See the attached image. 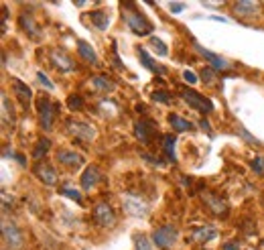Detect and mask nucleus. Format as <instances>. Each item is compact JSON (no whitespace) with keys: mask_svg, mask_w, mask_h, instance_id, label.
Wrapping results in <instances>:
<instances>
[{"mask_svg":"<svg viewBox=\"0 0 264 250\" xmlns=\"http://www.w3.org/2000/svg\"><path fill=\"white\" fill-rule=\"evenodd\" d=\"M122 18L126 20V24H128V29H130L134 35H140V37H146V35H150L152 33V22L142 14V12H138L136 10V4L134 2H124L122 4Z\"/></svg>","mask_w":264,"mask_h":250,"instance_id":"obj_1","label":"nucleus"},{"mask_svg":"<svg viewBox=\"0 0 264 250\" xmlns=\"http://www.w3.org/2000/svg\"><path fill=\"white\" fill-rule=\"evenodd\" d=\"M179 96H181V98H183L191 108L199 110L201 114H209V112H214V102H212L209 98H205V96H201V94H197V92L189 90V88H179Z\"/></svg>","mask_w":264,"mask_h":250,"instance_id":"obj_2","label":"nucleus"},{"mask_svg":"<svg viewBox=\"0 0 264 250\" xmlns=\"http://www.w3.org/2000/svg\"><path fill=\"white\" fill-rule=\"evenodd\" d=\"M177 238H179V232H177V228L171 226V224L161 226V228H156V230L152 232V242L163 250L171 248V246L177 242Z\"/></svg>","mask_w":264,"mask_h":250,"instance_id":"obj_3","label":"nucleus"},{"mask_svg":"<svg viewBox=\"0 0 264 250\" xmlns=\"http://www.w3.org/2000/svg\"><path fill=\"white\" fill-rule=\"evenodd\" d=\"M57 108H59V106L53 104L47 96H45V98H39L37 110H39V118H41L43 130H51V128H53V120H55V110H57Z\"/></svg>","mask_w":264,"mask_h":250,"instance_id":"obj_4","label":"nucleus"},{"mask_svg":"<svg viewBox=\"0 0 264 250\" xmlns=\"http://www.w3.org/2000/svg\"><path fill=\"white\" fill-rule=\"evenodd\" d=\"M92 218H94V222H96L98 226H102V228H112V226L116 224V214H114V210L110 208V204H106V202L96 204V208H94V212H92Z\"/></svg>","mask_w":264,"mask_h":250,"instance_id":"obj_5","label":"nucleus"},{"mask_svg":"<svg viewBox=\"0 0 264 250\" xmlns=\"http://www.w3.org/2000/svg\"><path fill=\"white\" fill-rule=\"evenodd\" d=\"M232 12L236 18H254L262 12V2H254V0H240L232 4Z\"/></svg>","mask_w":264,"mask_h":250,"instance_id":"obj_6","label":"nucleus"},{"mask_svg":"<svg viewBox=\"0 0 264 250\" xmlns=\"http://www.w3.org/2000/svg\"><path fill=\"white\" fill-rule=\"evenodd\" d=\"M67 132L69 134H73L77 141H84V143H90V141H94V136H96V130H94V126L92 124H88V122H82V120H67Z\"/></svg>","mask_w":264,"mask_h":250,"instance_id":"obj_7","label":"nucleus"},{"mask_svg":"<svg viewBox=\"0 0 264 250\" xmlns=\"http://www.w3.org/2000/svg\"><path fill=\"white\" fill-rule=\"evenodd\" d=\"M2 238H4V244L10 250H18L22 246V240H24L22 238V232L12 222H4L2 224Z\"/></svg>","mask_w":264,"mask_h":250,"instance_id":"obj_8","label":"nucleus"},{"mask_svg":"<svg viewBox=\"0 0 264 250\" xmlns=\"http://www.w3.org/2000/svg\"><path fill=\"white\" fill-rule=\"evenodd\" d=\"M134 132H136V138L142 143V145H150L152 143V136H154V132H156V124L152 122V120H148V118H144V120H140V122H136V126H134Z\"/></svg>","mask_w":264,"mask_h":250,"instance_id":"obj_9","label":"nucleus"},{"mask_svg":"<svg viewBox=\"0 0 264 250\" xmlns=\"http://www.w3.org/2000/svg\"><path fill=\"white\" fill-rule=\"evenodd\" d=\"M49 57H51L53 67H55V69H59V71H63V73L73 71V67H75V65H73V59H71L63 49H51Z\"/></svg>","mask_w":264,"mask_h":250,"instance_id":"obj_10","label":"nucleus"},{"mask_svg":"<svg viewBox=\"0 0 264 250\" xmlns=\"http://www.w3.org/2000/svg\"><path fill=\"white\" fill-rule=\"evenodd\" d=\"M57 161L67 167V169H80L84 165V157L75 151H69V149H59L57 151Z\"/></svg>","mask_w":264,"mask_h":250,"instance_id":"obj_11","label":"nucleus"},{"mask_svg":"<svg viewBox=\"0 0 264 250\" xmlns=\"http://www.w3.org/2000/svg\"><path fill=\"white\" fill-rule=\"evenodd\" d=\"M193 49H195L199 55H203V57L212 63V67H214L216 71H226V69H230V63H228L224 57H220V55H216V53L207 51V49H205V47H201L199 43H193Z\"/></svg>","mask_w":264,"mask_h":250,"instance_id":"obj_12","label":"nucleus"},{"mask_svg":"<svg viewBox=\"0 0 264 250\" xmlns=\"http://www.w3.org/2000/svg\"><path fill=\"white\" fill-rule=\"evenodd\" d=\"M18 24H20V29L31 37V39H35V41H41V37H43V33H41V29H39V24L35 22V18L29 14V12H22L20 16H18Z\"/></svg>","mask_w":264,"mask_h":250,"instance_id":"obj_13","label":"nucleus"},{"mask_svg":"<svg viewBox=\"0 0 264 250\" xmlns=\"http://www.w3.org/2000/svg\"><path fill=\"white\" fill-rule=\"evenodd\" d=\"M12 92L16 94L18 102L22 104V108H24V110H29L31 100H33V92H31V88H29L24 81H20L18 77H12Z\"/></svg>","mask_w":264,"mask_h":250,"instance_id":"obj_14","label":"nucleus"},{"mask_svg":"<svg viewBox=\"0 0 264 250\" xmlns=\"http://www.w3.org/2000/svg\"><path fill=\"white\" fill-rule=\"evenodd\" d=\"M189 238L193 242H197V244H205V242H212L214 238H218V230L214 226H209V224L197 226V228H193V232L189 234Z\"/></svg>","mask_w":264,"mask_h":250,"instance_id":"obj_15","label":"nucleus"},{"mask_svg":"<svg viewBox=\"0 0 264 250\" xmlns=\"http://www.w3.org/2000/svg\"><path fill=\"white\" fill-rule=\"evenodd\" d=\"M33 171H35V175L39 177V181H43L45 185H55V183H57V173H55V169H53L51 165L39 161Z\"/></svg>","mask_w":264,"mask_h":250,"instance_id":"obj_16","label":"nucleus"},{"mask_svg":"<svg viewBox=\"0 0 264 250\" xmlns=\"http://www.w3.org/2000/svg\"><path fill=\"white\" fill-rule=\"evenodd\" d=\"M203 202H205V206H207L216 216H228V204H226L222 198L214 196L212 191H203Z\"/></svg>","mask_w":264,"mask_h":250,"instance_id":"obj_17","label":"nucleus"},{"mask_svg":"<svg viewBox=\"0 0 264 250\" xmlns=\"http://www.w3.org/2000/svg\"><path fill=\"white\" fill-rule=\"evenodd\" d=\"M100 181H102V173H100V169H98L96 165H90V167L84 171V175H82V187H84V191L94 189Z\"/></svg>","mask_w":264,"mask_h":250,"instance_id":"obj_18","label":"nucleus"},{"mask_svg":"<svg viewBox=\"0 0 264 250\" xmlns=\"http://www.w3.org/2000/svg\"><path fill=\"white\" fill-rule=\"evenodd\" d=\"M92 86H94V90L100 92V94H110V92L116 90V84H114L108 75H94V77H92Z\"/></svg>","mask_w":264,"mask_h":250,"instance_id":"obj_19","label":"nucleus"},{"mask_svg":"<svg viewBox=\"0 0 264 250\" xmlns=\"http://www.w3.org/2000/svg\"><path fill=\"white\" fill-rule=\"evenodd\" d=\"M14 122H16V114L12 110V104L8 102V96L2 94V124L4 126H10V130L14 128Z\"/></svg>","mask_w":264,"mask_h":250,"instance_id":"obj_20","label":"nucleus"},{"mask_svg":"<svg viewBox=\"0 0 264 250\" xmlns=\"http://www.w3.org/2000/svg\"><path fill=\"white\" fill-rule=\"evenodd\" d=\"M124 208L128 210V214H132V216H138V218H144V216L148 214L146 206H144V204H142L140 200L132 198V196H128V198L124 200Z\"/></svg>","mask_w":264,"mask_h":250,"instance_id":"obj_21","label":"nucleus"},{"mask_svg":"<svg viewBox=\"0 0 264 250\" xmlns=\"http://www.w3.org/2000/svg\"><path fill=\"white\" fill-rule=\"evenodd\" d=\"M175 145H177V138L173 134H163V153L167 157V161L175 163L177 157H175Z\"/></svg>","mask_w":264,"mask_h":250,"instance_id":"obj_22","label":"nucleus"},{"mask_svg":"<svg viewBox=\"0 0 264 250\" xmlns=\"http://www.w3.org/2000/svg\"><path fill=\"white\" fill-rule=\"evenodd\" d=\"M90 18H92V24H94L98 31H106L108 24H110V16H108V12H104V10H94V12L90 14Z\"/></svg>","mask_w":264,"mask_h":250,"instance_id":"obj_23","label":"nucleus"},{"mask_svg":"<svg viewBox=\"0 0 264 250\" xmlns=\"http://www.w3.org/2000/svg\"><path fill=\"white\" fill-rule=\"evenodd\" d=\"M77 53L82 55V59H86L88 63H98V55H96V51L92 49V45L90 43H86V41H77Z\"/></svg>","mask_w":264,"mask_h":250,"instance_id":"obj_24","label":"nucleus"},{"mask_svg":"<svg viewBox=\"0 0 264 250\" xmlns=\"http://www.w3.org/2000/svg\"><path fill=\"white\" fill-rule=\"evenodd\" d=\"M138 57H140V61H142V65L146 67V69H150L152 73H165V67H161V65H156L154 61H152V57L146 53V49H138Z\"/></svg>","mask_w":264,"mask_h":250,"instance_id":"obj_25","label":"nucleus"},{"mask_svg":"<svg viewBox=\"0 0 264 250\" xmlns=\"http://www.w3.org/2000/svg\"><path fill=\"white\" fill-rule=\"evenodd\" d=\"M169 124H171L177 132H185V130H191V128H193V124H191L189 120L181 118L179 114H169Z\"/></svg>","mask_w":264,"mask_h":250,"instance_id":"obj_26","label":"nucleus"},{"mask_svg":"<svg viewBox=\"0 0 264 250\" xmlns=\"http://www.w3.org/2000/svg\"><path fill=\"white\" fill-rule=\"evenodd\" d=\"M51 149V141L49 138H41L39 143H37V147H35V153H33V157L37 159V163H39V159L41 157H45L47 155V151Z\"/></svg>","mask_w":264,"mask_h":250,"instance_id":"obj_27","label":"nucleus"},{"mask_svg":"<svg viewBox=\"0 0 264 250\" xmlns=\"http://www.w3.org/2000/svg\"><path fill=\"white\" fill-rule=\"evenodd\" d=\"M150 45H152V49H154V53H156L159 57H167V55H169V49H167V45H165L161 39L150 37Z\"/></svg>","mask_w":264,"mask_h":250,"instance_id":"obj_28","label":"nucleus"},{"mask_svg":"<svg viewBox=\"0 0 264 250\" xmlns=\"http://www.w3.org/2000/svg\"><path fill=\"white\" fill-rule=\"evenodd\" d=\"M201 79H203V84L214 86V84H216V79H218L216 69H214V67H203V69H201Z\"/></svg>","mask_w":264,"mask_h":250,"instance_id":"obj_29","label":"nucleus"},{"mask_svg":"<svg viewBox=\"0 0 264 250\" xmlns=\"http://www.w3.org/2000/svg\"><path fill=\"white\" fill-rule=\"evenodd\" d=\"M59 193H61V196H65V198H69V200H73L75 204H82V193H80L77 189H71V187H61V189H59Z\"/></svg>","mask_w":264,"mask_h":250,"instance_id":"obj_30","label":"nucleus"},{"mask_svg":"<svg viewBox=\"0 0 264 250\" xmlns=\"http://www.w3.org/2000/svg\"><path fill=\"white\" fill-rule=\"evenodd\" d=\"M67 106H69V110H82L84 108V98L82 96H77V94H73V96H69L67 98Z\"/></svg>","mask_w":264,"mask_h":250,"instance_id":"obj_31","label":"nucleus"},{"mask_svg":"<svg viewBox=\"0 0 264 250\" xmlns=\"http://www.w3.org/2000/svg\"><path fill=\"white\" fill-rule=\"evenodd\" d=\"M134 250H152V244H150V240L146 238V236H136V240H134Z\"/></svg>","mask_w":264,"mask_h":250,"instance_id":"obj_32","label":"nucleus"},{"mask_svg":"<svg viewBox=\"0 0 264 250\" xmlns=\"http://www.w3.org/2000/svg\"><path fill=\"white\" fill-rule=\"evenodd\" d=\"M152 100H154V102H161V104H171V96H169V92H165V90L152 92Z\"/></svg>","mask_w":264,"mask_h":250,"instance_id":"obj_33","label":"nucleus"},{"mask_svg":"<svg viewBox=\"0 0 264 250\" xmlns=\"http://www.w3.org/2000/svg\"><path fill=\"white\" fill-rule=\"evenodd\" d=\"M252 169H254V173L264 175V157H254V161H252Z\"/></svg>","mask_w":264,"mask_h":250,"instance_id":"obj_34","label":"nucleus"},{"mask_svg":"<svg viewBox=\"0 0 264 250\" xmlns=\"http://www.w3.org/2000/svg\"><path fill=\"white\" fill-rule=\"evenodd\" d=\"M37 79H39V84H41V86H45L47 90H55V86L49 81V77H47L43 71H37Z\"/></svg>","mask_w":264,"mask_h":250,"instance_id":"obj_35","label":"nucleus"},{"mask_svg":"<svg viewBox=\"0 0 264 250\" xmlns=\"http://www.w3.org/2000/svg\"><path fill=\"white\" fill-rule=\"evenodd\" d=\"M185 6H187L185 2H171V4H169V10H171L173 14H177V12H183Z\"/></svg>","mask_w":264,"mask_h":250,"instance_id":"obj_36","label":"nucleus"},{"mask_svg":"<svg viewBox=\"0 0 264 250\" xmlns=\"http://www.w3.org/2000/svg\"><path fill=\"white\" fill-rule=\"evenodd\" d=\"M183 79H185L189 86H193V84H197V81H199V79H197V75H195L193 71H189V69H187V71H183Z\"/></svg>","mask_w":264,"mask_h":250,"instance_id":"obj_37","label":"nucleus"},{"mask_svg":"<svg viewBox=\"0 0 264 250\" xmlns=\"http://www.w3.org/2000/svg\"><path fill=\"white\" fill-rule=\"evenodd\" d=\"M238 130H240V132H242V136H246V138H248L250 143H254V145H258V141H256L254 136H250V134L246 132V128H244V126H238Z\"/></svg>","mask_w":264,"mask_h":250,"instance_id":"obj_38","label":"nucleus"},{"mask_svg":"<svg viewBox=\"0 0 264 250\" xmlns=\"http://www.w3.org/2000/svg\"><path fill=\"white\" fill-rule=\"evenodd\" d=\"M199 126H201V128H203V130H207V132H209V130H212V124H209V122H207V120H205V118H201V120H199Z\"/></svg>","mask_w":264,"mask_h":250,"instance_id":"obj_39","label":"nucleus"},{"mask_svg":"<svg viewBox=\"0 0 264 250\" xmlns=\"http://www.w3.org/2000/svg\"><path fill=\"white\" fill-rule=\"evenodd\" d=\"M224 250H238V242H228V244L224 246Z\"/></svg>","mask_w":264,"mask_h":250,"instance_id":"obj_40","label":"nucleus"}]
</instances>
